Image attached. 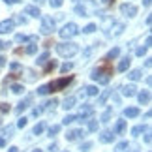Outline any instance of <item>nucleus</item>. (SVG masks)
Returning <instances> with one entry per match:
<instances>
[{
    "label": "nucleus",
    "instance_id": "obj_1",
    "mask_svg": "<svg viewBox=\"0 0 152 152\" xmlns=\"http://www.w3.org/2000/svg\"><path fill=\"white\" fill-rule=\"evenodd\" d=\"M109 75H113V69H111L109 66H102V68L94 69L90 77L94 79L96 83H100V85H107V83H109V79H111Z\"/></svg>",
    "mask_w": 152,
    "mask_h": 152
},
{
    "label": "nucleus",
    "instance_id": "obj_2",
    "mask_svg": "<svg viewBox=\"0 0 152 152\" xmlns=\"http://www.w3.org/2000/svg\"><path fill=\"white\" fill-rule=\"evenodd\" d=\"M77 51H79L77 43H72V42H68V43H58V45H56V53H58L60 56H64V58H72L73 55H77Z\"/></svg>",
    "mask_w": 152,
    "mask_h": 152
},
{
    "label": "nucleus",
    "instance_id": "obj_3",
    "mask_svg": "<svg viewBox=\"0 0 152 152\" xmlns=\"http://www.w3.org/2000/svg\"><path fill=\"white\" fill-rule=\"evenodd\" d=\"M77 34H79V26L75 25V23H68V25L62 26L60 38L62 39H69V38H73V36H77Z\"/></svg>",
    "mask_w": 152,
    "mask_h": 152
},
{
    "label": "nucleus",
    "instance_id": "obj_4",
    "mask_svg": "<svg viewBox=\"0 0 152 152\" xmlns=\"http://www.w3.org/2000/svg\"><path fill=\"white\" fill-rule=\"evenodd\" d=\"M72 83V77H62V79H58V81H53V83H49V92H58V90H62V88H66V86Z\"/></svg>",
    "mask_w": 152,
    "mask_h": 152
},
{
    "label": "nucleus",
    "instance_id": "obj_5",
    "mask_svg": "<svg viewBox=\"0 0 152 152\" xmlns=\"http://www.w3.org/2000/svg\"><path fill=\"white\" fill-rule=\"evenodd\" d=\"M39 30H42V34H45V36H49V34L55 30V19H53V17H42V28H39Z\"/></svg>",
    "mask_w": 152,
    "mask_h": 152
},
{
    "label": "nucleus",
    "instance_id": "obj_6",
    "mask_svg": "<svg viewBox=\"0 0 152 152\" xmlns=\"http://www.w3.org/2000/svg\"><path fill=\"white\" fill-rule=\"evenodd\" d=\"M120 11L126 17H135L137 15V6H133V4H122L120 6Z\"/></svg>",
    "mask_w": 152,
    "mask_h": 152
},
{
    "label": "nucleus",
    "instance_id": "obj_7",
    "mask_svg": "<svg viewBox=\"0 0 152 152\" xmlns=\"http://www.w3.org/2000/svg\"><path fill=\"white\" fill-rule=\"evenodd\" d=\"M85 135H86L85 130H72V132L66 133V139H68V141H77V139L85 137Z\"/></svg>",
    "mask_w": 152,
    "mask_h": 152
},
{
    "label": "nucleus",
    "instance_id": "obj_8",
    "mask_svg": "<svg viewBox=\"0 0 152 152\" xmlns=\"http://www.w3.org/2000/svg\"><path fill=\"white\" fill-rule=\"evenodd\" d=\"M13 19H8V21H2L0 23V34H10L11 30H13Z\"/></svg>",
    "mask_w": 152,
    "mask_h": 152
},
{
    "label": "nucleus",
    "instance_id": "obj_9",
    "mask_svg": "<svg viewBox=\"0 0 152 152\" xmlns=\"http://www.w3.org/2000/svg\"><path fill=\"white\" fill-rule=\"evenodd\" d=\"M135 90H137V88H135V85H124V86H122V94L128 96V98L135 96V94H137Z\"/></svg>",
    "mask_w": 152,
    "mask_h": 152
},
{
    "label": "nucleus",
    "instance_id": "obj_10",
    "mask_svg": "<svg viewBox=\"0 0 152 152\" xmlns=\"http://www.w3.org/2000/svg\"><path fill=\"white\" fill-rule=\"evenodd\" d=\"M25 13H28L30 17H42V11H39L38 6H26V8H25Z\"/></svg>",
    "mask_w": 152,
    "mask_h": 152
},
{
    "label": "nucleus",
    "instance_id": "obj_11",
    "mask_svg": "<svg viewBox=\"0 0 152 152\" xmlns=\"http://www.w3.org/2000/svg\"><path fill=\"white\" fill-rule=\"evenodd\" d=\"M137 98H139V103H141V105H147L150 102V92L148 90H143V92H139V94H137Z\"/></svg>",
    "mask_w": 152,
    "mask_h": 152
},
{
    "label": "nucleus",
    "instance_id": "obj_12",
    "mask_svg": "<svg viewBox=\"0 0 152 152\" xmlns=\"http://www.w3.org/2000/svg\"><path fill=\"white\" fill-rule=\"evenodd\" d=\"M130 64H132V58L130 56H124L120 60V64H118V72H126V69L130 68Z\"/></svg>",
    "mask_w": 152,
    "mask_h": 152
},
{
    "label": "nucleus",
    "instance_id": "obj_13",
    "mask_svg": "<svg viewBox=\"0 0 152 152\" xmlns=\"http://www.w3.org/2000/svg\"><path fill=\"white\" fill-rule=\"evenodd\" d=\"M124 116H128V118H135V116H139V109L137 107H128V109H124Z\"/></svg>",
    "mask_w": 152,
    "mask_h": 152
},
{
    "label": "nucleus",
    "instance_id": "obj_14",
    "mask_svg": "<svg viewBox=\"0 0 152 152\" xmlns=\"http://www.w3.org/2000/svg\"><path fill=\"white\" fill-rule=\"evenodd\" d=\"M113 139H115V133L113 132H103L102 135H100V141L102 143H111Z\"/></svg>",
    "mask_w": 152,
    "mask_h": 152
},
{
    "label": "nucleus",
    "instance_id": "obj_15",
    "mask_svg": "<svg viewBox=\"0 0 152 152\" xmlns=\"http://www.w3.org/2000/svg\"><path fill=\"white\" fill-rule=\"evenodd\" d=\"M126 130V120H118L116 122V126H115V130H113V133L115 135H118V133H122Z\"/></svg>",
    "mask_w": 152,
    "mask_h": 152
},
{
    "label": "nucleus",
    "instance_id": "obj_16",
    "mask_svg": "<svg viewBox=\"0 0 152 152\" xmlns=\"http://www.w3.org/2000/svg\"><path fill=\"white\" fill-rule=\"evenodd\" d=\"M30 102H32V96H28L26 100H23L19 105H17V113H21V111H25V109L28 107V103H30Z\"/></svg>",
    "mask_w": 152,
    "mask_h": 152
},
{
    "label": "nucleus",
    "instance_id": "obj_17",
    "mask_svg": "<svg viewBox=\"0 0 152 152\" xmlns=\"http://www.w3.org/2000/svg\"><path fill=\"white\" fill-rule=\"evenodd\" d=\"M128 77H130L132 81H139V79L143 77V75H141V69H133V72L128 73Z\"/></svg>",
    "mask_w": 152,
    "mask_h": 152
},
{
    "label": "nucleus",
    "instance_id": "obj_18",
    "mask_svg": "<svg viewBox=\"0 0 152 152\" xmlns=\"http://www.w3.org/2000/svg\"><path fill=\"white\" fill-rule=\"evenodd\" d=\"M120 55V49L118 47H115V49H111L109 53H107V56H105V60H111V58H116Z\"/></svg>",
    "mask_w": 152,
    "mask_h": 152
},
{
    "label": "nucleus",
    "instance_id": "obj_19",
    "mask_svg": "<svg viewBox=\"0 0 152 152\" xmlns=\"http://www.w3.org/2000/svg\"><path fill=\"white\" fill-rule=\"evenodd\" d=\"M128 147H130V145H128V141H122V143H118V145L115 147V152H126Z\"/></svg>",
    "mask_w": 152,
    "mask_h": 152
},
{
    "label": "nucleus",
    "instance_id": "obj_20",
    "mask_svg": "<svg viewBox=\"0 0 152 152\" xmlns=\"http://www.w3.org/2000/svg\"><path fill=\"white\" fill-rule=\"evenodd\" d=\"M73 105H75V98H66V100H64V105H62V107L68 111V109H72Z\"/></svg>",
    "mask_w": 152,
    "mask_h": 152
},
{
    "label": "nucleus",
    "instance_id": "obj_21",
    "mask_svg": "<svg viewBox=\"0 0 152 152\" xmlns=\"http://www.w3.org/2000/svg\"><path fill=\"white\" fill-rule=\"evenodd\" d=\"M122 30H124V25H122V23H116L115 32H111V34H113V36H118V34H122Z\"/></svg>",
    "mask_w": 152,
    "mask_h": 152
},
{
    "label": "nucleus",
    "instance_id": "obj_22",
    "mask_svg": "<svg viewBox=\"0 0 152 152\" xmlns=\"http://www.w3.org/2000/svg\"><path fill=\"white\" fill-rule=\"evenodd\" d=\"M86 94H88V96H96L98 94V92H100V90H98V86H86Z\"/></svg>",
    "mask_w": 152,
    "mask_h": 152
},
{
    "label": "nucleus",
    "instance_id": "obj_23",
    "mask_svg": "<svg viewBox=\"0 0 152 152\" xmlns=\"http://www.w3.org/2000/svg\"><path fill=\"white\" fill-rule=\"evenodd\" d=\"M36 51H38V45H34V43H32V45H28V47L23 51V53H26V55H34Z\"/></svg>",
    "mask_w": 152,
    "mask_h": 152
},
{
    "label": "nucleus",
    "instance_id": "obj_24",
    "mask_svg": "<svg viewBox=\"0 0 152 152\" xmlns=\"http://www.w3.org/2000/svg\"><path fill=\"white\" fill-rule=\"evenodd\" d=\"M11 92H15V94H23V92H25V86H21V85H13V86H11Z\"/></svg>",
    "mask_w": 152,
    "mask_h": 152
},
{
    "label": "nucleus",
    "instance_id": "obj_25",
    "mask_svg": "<svg viewBox=\"0 0 152 152\" xmlns=\"http://www.w3.org/2000/svg\"><path fill=\"white\" fill-rule=\"evenodd\" d=\"M75 120H77V116H73V115H68L66 118L62 120V124H66V126H68V124H72V122H75Z\"/></svg>",
    "mask_w": 152,
    "mask_h": 152
},
{
    "label": "nucleus",
    "instance_id": "obj_26",
    "mask_svg": "<svg viewBox=\"0 0 152 152\" xmlns=\"http://www.w3.org/2000/svg\"><path fill=\"white\" fill-rule=\"evenodd\" d=\"M38 94H39V96H45V94H49V86H47V85L39 86V88H38Z\"/></svg>",
    "mask_w": 152,
    "mask_h": 152
},
{
    "label": "nucleus",
    "instance_id": "obj_27",
    "mask_svg": "<svg viewBox=\"0 0 152 152\" xmlns=\"http://www.w3.org/2000/svg\"><path fill=\"white\" fill-rule=\"evenodd\" d=\"M43 128H45L43 124H36V126H34V130H32V132H34V135H39V133L43 132Z\"/></svg>",
    "mask_w": 152,
    "mask_h": 152
},
{
    "label": "nucleus",
    "instance_id": "obj_28",
    "mask_svg": "<svg viewBox=\"0 0 152 152\" xmlns=\"http://www.w3.org/2000/svg\"><path fill=\"white\" fill-rule=\"evenodd\" d=\"M58 132H60V126H58V124H56V126H51V128H49V135H51V137H53V135H56Z\"/></svg>",
    "mask_w": 152,
    "mask_h": 152
},
{
    "label": "nucleus",
    "instance_id": "obj_29",
    "mask_svg": "<svg viewBox=\"0 0 152 152\" xmlns=\"http://www.w3.org/2000/svg\"><path fill=\"white\" fill-rule=\"evenodd\" d=\"M75 13H79L81 17H85L86 15V10L83 8V6H75Z\"/></svg>",
    "mask_w": 152,
    "mask_h": 152
},
{
    "label": "nucleus",
    "instance_id": "obj_30",
    "mask_svg": "<svg viewBox=\"0 0 152 152\" xmlns=\"http://www.w3.org/2000/svg\"><path fill=\"white\" fill-rule=\"evenodd\" d=\"M11 133H13V126H8V128L2 132V135H4V137H11Z\"/></svg>",
    "mask_w": 152,
    "mask_h": 152
},
{
    "label": "nucleus",
    "instance_id": "obj_31",
    "mask_svg": "<svg viewBox=\"0 0 152 152\" xmlns=\"http://www.w3.org/2000/svg\"><path fill=\"white\" fill-rule=\"evenodd\" d=\"M98 130V120H90L88 124V132H96Z\"/></svg>",
    "mask_w": 152,
    "mask_h": 152
},
{
    "label": "nucleus",
    "instance_id": "obj_32",
    "mask_svg": "<svg viewBox=\"0 0 152 152\" xmlns=\"http://www.w3.org/2000/svg\"><path fill=\"white\" fill-rule=\"evenodd\" d=\"M143 130H145V126H135V128L132 130V135H139V133H141Z\"/></svg>",
    "mask_w": 152,
    "mask_h": 152
},
{
    "label": "nucleus",
    "instance_id": "obj_33",
    "mask_svg": "<svg viewBox=\"0 0 152 152\" xmlns=\"http://www.w3.org/2000/svg\"><path fill=\"white\" fill-rule=\"evenodd\" d=\"M47 58H49V53H43V55L38 58V64H45V62H47Z\"/></svg>",
    "mask_w": 152,
    "mask_h": 152
},
{
    "label": "nucleus",
    "instance_id": "obj_34",
    "mask_svg": "<svg viewBox=\"0 0 152 152\" xmlns=\"http://www.w3.org/2000/svg\"><path fill=\"white\" fill-rule=\"evenodd\" d=\"M111 115H113V111H111V109H109V111H105V113H103V116H102V120H103V122H109Z\"/></svg>",
    "mask_w": 152,
    "mask_h": 152
},
{
    "label": "nucleus",
    "instance_id": "obj_35",
    "mask_svg": "<svg viewBox=\"0 0 152 152\" xmlns=\"http://www.w3.org/2000/svg\"><path fill=\"white\" fill-rule=\"evenodd\" d=\"M55 68H56V62H55V60H51V62L47 64V66H45V73L51 72V69H55Z\"/></svg>",
    "mask_w": 152,
    "mask_h": 152
},
{
    "label": "nucleus",
    "instance_id": "obj_36",
    "mask_svg": "<svg viewBox=\"0 0 152 152\" xmlns=\"http://www.w3.org/2000/svg\"><path fill=\"white\" fill-rule=\"evenodd\" d=\"M94 30H96V25H92V23H90V25H86V28H85V32H86V34H92Z\"/></svg>",
    "mask_w": 152,
    "mask_h": 152
},
{
    "label": "nucleus",
    "instance_id": "obj_37",
    "mask_svg": "<svg viewBox=\"0 0 152 152\" xmlns=\"http://www.w3.org/2000/svg\"><path fill=\"white\" fill-rule=\"evenodd\" d=\"M0 111H2V113H10L11 109H10V105H8V103H0Z\"/></svg>",
    "mask_w": 152,
    "mask_h": 152
},
{
    "label": "nucleus",
    "instance_id": "obj_38",
    "mask_svg": "<svg viewBox=\"0 0 152 152\" xmlns=\"http://www.w3.org/2000/svg\"><path fill=\"white\" fill-rule=\"evenodd\" d=\"M62 2H64V0H51V6H53V8H60Z\"/></svg>",
    "mask_w": 152,
    "mask_h": 152
},
{
    "label": "nucleus",
    "instance_id": "obj_39",
    "mask_svg": "<svg viewBox=\"0 0 152 152\" xmlns=\"http://www.w3.org/2000/svg\"><path fill=\"white\" fill-rule=\"evenodd\" d=\"M55 105H58V102L56 100H51V102L45 103V109H51V107H55Z\"/></svg>",
    "mask_w": 152,
    "mask_h": 152
},
{
    "label": "nucleus",
    "instance_id": "obj_40",
    "mask_svg": "<svg viewBox=\"0 0 152 152\" xmlns=\"http://www.w3.org/2000/svg\"><path fill=\"white\" fill-rule=\"evenodd\" d=\"M69 69H72V64H64V66L60 68V72H62V73H68Z\"/></svg>",
    "mask_w": 152,
    "mask_h": 152
},
{
    "label": "nucleus",
    "instance_id": "obj_41",
    "mask_svg": "<svg viewBox=\"0 0 152 152\" xmlns=\"http://www.w3.org/2000/svg\"><path fill=\"white\" fill-rule=\"evenodd\" d=\"M147 49H148L147 45H145V47H139V49H137V56H143L145 53H147Z\"/></svg>",
    "mask_w": 152,
    "mask_h": 152
},
{
    "label": "nucleus",
    "instance_id": "obj_42",
    "mask_svg": "<svg viewBox=\"0 0 152 152\" xmlns=\"http://www.w3.org/2000/svg\"><path fill=\"white\" fill-rule=\"evenodd\" d=\"M90 148H92V143H85L83 147H81V150H83V152H88Z\"/></svg>",
    "mask_w": 152,
    "mask_h": 152
},
{
    "label": "nucleus",
    "instance_id": "obj_43",
    "mask_svg": "<svg viewBox=\"0 0 152 152\" xmlns=\"http://www.w3.org/2000/svg\"><path fill=\"white\" fill-rule=\"evenodd\" d=\"M26 36H23V34H17V36H15V42H26Z\"/></svg>",
    "mask_w": 152,
    "mask_h": 152
},
{
    "label": "nucleus",
    "instance_id": "obj_44",
    "mask_svg": "<svg viewBox=\"0 0 152 152\" xmlns=\"http://www.w3.org/2000/svg\"><path fill=\"white\" fill-rule=\"evenodd\" d=\"M42 113H43V107H36V109L32 111V115H34V116H38V115H42Z\"/></svg>",
    "mask_w": 152,
    "mask_h": 152
},
{
    "label": "nucleus",
    "instance_id": "obj_45",
    "mask_svg": "<svg viewBox=\"0 0 152 152\" xmlns=\"http://www.w3.org/2000/svg\"><path fill=\"white\" fill-rule=\"evenodd\" d=\"M26 126V118H19V122H17V128H25Z\"/></svg>",
    "mask_w": 152,
    "mask_h": 152
},
{
    "label": "nucleus",
    "instance_id": "obj_46",
    "mask_svg": "<svg viewBox=\"0 0 152 152\" xmlns=\"http://www.w3.org/2000/svg\"><path fill=\"white\" fill-rule=\"evenodd\" d=\"M8 47H10L8 42H0V51H4V49H8Z\"/></svg>",
    "mask_w": 152,
    "mask_h": 152
},
{
    "label": "nucleus",
    "instance_id": "obj_47",
    "mask_svg": "<svg viewBox=\"0 0 152 152\" xmlns=\"http://www.w3.org/2000/svg\"><path fill=\"white\" fill-rule=\"evenodd\" d=\"M56 150H58V145H56V143H53L51 147H49V152H56Z\"/></svg>",
    "mask_w": 152,
    "mask_h": 152
},
{
    "label": "nucleus",
    "instance_id": "obj_48",
    "mask_svg": "<svg viewBox=\"0 0 152 152\" xmlns=\"http://www.w3.org/2000/svg\"><path fill=\"white\" fill-rule=\"evenodd\" d=\"M11 69H13V72H15V69H21V66L17 62H13V64H11Z\"/></svg>",
    "mask_w": 152,
    "mask_h": 152
},
{
    "label": "nucleus",
    "instance_id": "obj_49",
    "mask_svg": "<svg viewBox=\"0 0 152 152\" xmlns=\"http://www.w3.org/2000/svg\"><path fill=\"white\" fill-rule=\"evenodd\" d=\"M4 2H6V4H10V6H11V4H17V2H21V0H4Z\"/></svg>",
    "mask_w": 152,
    "mask_h": 152
},
{
    "label": "nucleus",
    "instance_id": "obj_50",
    "mask_svg": "<svg viewBox=\"0 0 152 152\" xmlns=\"http://www.w3.org/2000/svg\"><path fill=\"white\" fill-rule=\"evenodd\" d=\"M17 150H19V148H17V147H11V148H10L8 152H17Z\"/></svg>",
    "mask_w": 152,
    "mask_h": 152
},
{
    "label": "nucleus",
    "instance_id": "obj_51",
    "mask_svg": "<svg viewBox=\"0 0 152 152\" xmlns=\"http://www.w3.org/2000/svg\"><path fill=\"white\" fill-rule=\"evenodd\" d=\"M6 64V58H0V66H4Z\"/></svg>",
    "mask_w": 152,
    "mask_h": 152
},
{
    "label": "nucleus",
    "instance_id": "obj_52",
    "mask_svg": "<svg viewBox=\"0 0 152 152\" xmlns=\"http://www.w3.org/2000/svg\"><path fill=\"white\" fill-rule=\"evenodd\" d=\"M4 145H6V141H4L2 137H0V147H4Z\"/></svg>",
    "mask_w": 152,
    "mask_h": 152
},
{
    "label": "nucleus",
    "instance_id": "obj_53",
    "mask_svg": "<svg viewBox=\"0 0 152 152\" xmlns=\"http://www.w3.org/2000/svg\"><path fill=\"white\" fill-rule=\"evenodd\" d=\"M145 6H150V0H145Z\"/></svg>",
    "mask_w": 152,
    "mask_h": 152
},
{
    "label": "nucleus",
    "instance_id": "obj_54",
    "mask_svg": "<svg viewBox=\"0 0 152 152\" xmlns=\"http://www.w3.org/2000/svg\"><path fill=\"white\" fill-rule=\"evenodd\" d=\"M42 2H45V0H36V4H42Z\"/></svg>",
    "mask_w": 152,
    "mask_h": 152
},
{
    "label": "nucleus",
    "instance_id": "obj_55",
    "mask_svg": "<svg viewBox=\"0 0 152 152\" xmlns=\"http://www.w3.org/2000/svg\"><path fill=\"white\" fill-rule=\"evenodd\" d=\"M103 2H105V4H109V2H113V0H103Z\"/></svg>",
    "mask_w": 152,
    "mask_h": 152
},
{
    "label": "nucleus",
    "instance_id": "obj_56",
    "mask_svg": "<svg viewBox=\"0 0 152 152\" xmlns=\"http://www.w3.org/2000/svg\"><path fill=\"white\" fill-rule=\"evenodd\" d=\"M34 152H42V150H39V148H36V150H34Z\"/></svg>",
    "mask_w": 152,
    "mask_h": 152
}]
</instances>
